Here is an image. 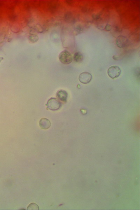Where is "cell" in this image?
I'll list each match as a JSON object with an SVG mask.
<instances>
[{"label": "cell", "mask_w": 140, "mask_h": 210, "mask_svg": "<svg viewBox=\"0 0 140 210\" xmlns=\"http://www.w3.org/2000/svg\"><path fill=\"white\" fill-rule=\"evenodd\" d=\"M47 109L51 111H57L62 106V103L56 98L51 97L48 100L47 104Z\"/></svg>", "instance_id": "obj_1"}, {"label": "cell", "mask_w": 140, "mask_h": 210, "mask_svg": "<svg viewBox=\"0 0 140 210\" xmlns=\"http://www.w3.org/2000/svg\"><path fill=\"white\" fill-rule=\"evenodd\" d=\"M59 58L60 62L63 64L68 65L72 62L73 57L69 51L65 50L60 53Z\"/></svg>", "instance_id": "obj_2"}, {"label": "cell", "mask_w": 140, "mask_h": 210, "mask_svg": "<svg viewBox=\"0 0 140 210\" xmlns=\"http://www.w3.org/2000/svg\"><path fill=\"white\" fill-rule=\"evenodd\" d=\"M121 70L118 67L113 66L110 67L108 70V74L112 79L118 78L121 74Z\"/></svg>", "instance_id": "obj_3"}, {"label": "cell", "mask_w": 140, "mask_h": 210, "mask_svg": "<svg viewBox=\"0 0 140 210\" xmlns=\"http://www.w3.org/2000/svg\"><path fill=\"white\" fill-rule=\"evenodd\" d=\"M128 40L127 38L123 35H120L116 40V44L117 46L120 48H124L128 44Z\"/></svg>", "instance_id": "obj_4"}, {"label": "cell", "mask_w": 140, "mask_h": 210, "mask_svg": "<svg viewBox=\"0 0 140 210\" xmlns=\"http://www.w3.org/2000/svg\"><path fill=\"white\" fill-rule=\"evenodd\" d=\"M92 78V76L89 73L84 72L81 73L79 76V80L83 84H87L90 83Z\"/></svg>", "instance_id": "obj_5"}, {"label": "cell", "mask_w": 140, "mask_h": 210, "mask_svg": "<svg viewBox=\"0 0 140 210\" xmlns=\"http://www.w3.org/2000/svg\"><path fill=\"white\" fill-rule=\"evenodd\" d=\"M56 96L57 100H58L60 101L66 103L68 98V94L65 90H60L57 91Z\"/></svg>", "instance_id": "obj_6"}, {"label": "cell", "mask_w": 140, "mask_h": 210, "mask_svg": "<svg viewBox=\"0 0 140 210\" xmlns=\"http://www.w3.org/2000/svg\"><path fill=\"white\" fill-rule=\"evenodd\" d=\"M50 121L46 118H42L40 121L39 125L42 129L47 130L51 126Z\"/></svg>", "instance_id": "obj_7"}, {"label": "cell", "mask_w": 140, "mask_h": 210, "mask_svg": "<svg viewBox=\"0 0 140 210\" xmlns=\"http://www.w3.org/2000/svg\"><path fill=\"white\" fill-rule=\"evenodd\" d=\"M73 58L75 62H80L83 61V54L81 52L78 51L74 54Z\"/></svg>", "instance_id": "obj_8"}, {"label": "cell", "mask_w": 140, "mask_h": 210, "mask_svg": "<svg viewBox=\"0 0 140 210\" xmlns=\"http://www.w3.org/2000/svg\"><path fill=\"white\" fill-rule=\"evenodd\" d=\"M83 27L80 25H78L75 27V31L77 32V35L80 34L83 31Z\"/></svg>", "instance_id": "obj_9"}, {"label": "cell", "mask_w": 140, "mask_h": 210, "mask_svg": "<svg viewBox=\"0 0 140 210\" xmlns=\"http://www.w3.org/2000/svg\"><path fill=\"white\" fill-rule=\"evenodd\" d=\"M39 209V208L38 205L35 203H31L27 207V209L29 210H38Z\"/></svg>", "instance_id": "obj_10"}, {"label": "cell", "mask_w": 140, "mask_h": 210, "mask_svg": "<svg viewBox=\"0 0 140 210\" xmlns=\"http://www.w3.org/2000/svg\"><path fill=\"white\" fill-rule=\"evenodd\" d=\"M105 29L106 31H111L112 30V27L110 25V24H106V25L105 27Z\"/></svg>", "instance_id": "obj_11"}, {"label": "cell", "mask_w": 140, "mask_h": 210, "mask_svg": "<svg viewBox=\"0 0 140 210\" xmlns=\"http://www.w3.org/2000/svg\"><path fill=\"white\" fill-rule=\"evenodd\" d=\"M3 59H3V57H0V63H1V62L3 60Z\"/></svg>", "instance_id": "obj_12"}]
</instances>
